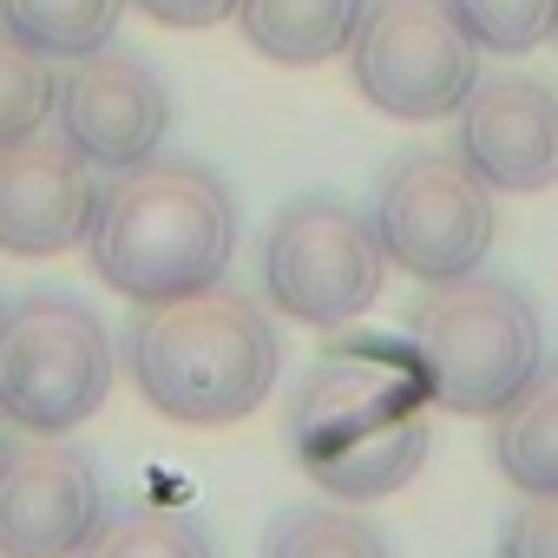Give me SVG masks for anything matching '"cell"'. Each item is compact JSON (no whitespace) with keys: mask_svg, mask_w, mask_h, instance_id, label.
I'll list each match as a JSON object with an SVG mask.
<instances>
[{"mask_svg":"<svg viewBox=\"0 0 558 558\" xmlns=\"http://www.w3.org/2000/svg\"><path fill=\"white\" fill-rule=\"evenodd\" d=\"M388 269L414 276V283H453L473 276L499 236L493 191L466 171V158L447 151H408L381 171L375 210H368Z\"/></svg>","mask_w":558,"mask_h":558,"instance_id":"obj_7","label":"cell"},{"mask_svg":"<svg viewBox=\"0 0 558 558\" xmlns=\"http://www.w3.org/2000/svg\"><path fill=\"white\" fill-rule=\"evenodd\" d=\"M112 395V336L73 296H27L0 316V421L21 434H73Z\"/></svg>","mask_w":558,"mask_h":558,"instance_id":"obj_4","label":"cell"},{"mask_svg":"<svg viewBox=\"0 0 558 558\" xmlns=\"http://www.w3.org/2000/svg\"><path fill=\"white\" fill-rule=\"evenodd\" d=\"M460 119V158L486 191H545L558 184V93L545 80L506 73L466 93Z\"/></svg>","mask_w":558,"mask_h":558,"instance_id":"obj_12","label":"cell"},{"mask_svg":"<svg viewBox=\"0 0 558 558\" xmlns=\"http://www.w3.org/2000/svg\"><path fill=\"white\" fill-rule=\"evenodd\" d=\"M106 184L99 165L80 158L60 132H34L0 145V250L8 256H60L93 230Z\"/></svg>","mask_w":558,"mask_h":558,"instance_id":"obj_11","label":"cell"},{"mask_svg":"<svg viewBox=\"0 0 558 558\" xmlns=\"http://www.w3.org/2000/svg\"><path fill=\"white\" fill-rule=\"evenodd\" d=\"M0 453H8V421H0Z\"/></svg>","mask_w":558,"mask_h":558,"instance_id":"obj_23","label":"cell"},{"mask_svg":"<svg viewBox=\"0 0 558 558\" xmlns=\"http://www.w3.org/2000/svg\"><path fill=\"white\" fill-rule=\"evenodd\" d=\"M230 250H236V197L197 158H145L119 171L86 230L93 276L106 290L132 296L138 310L223 283Z\"/></svg>","mask_w":558,"mask_h":558,"instance_id":"obj_1","label":"cell"},{"mask_svg":"<svg viewBox=\"0 0 558 558\" xmlns=\"http://www.w3.org/2000/svg\"><path fill=\"white\" fill-rule=\"evenodd\" d=\"M551 34H558V27H551Z\"/></svg>","mask_w":558,"mask_h":558,"instance_id":"obj_24","label":"cell"},{"mask_svg":"<svg viewBox=\"0 0 558 558\" xmlns=\"http://www.w3.org/2000/svg\"><path fill=\"white\" fill-rule=\"evenodd\" d=\"M401 336L427 375V401H440L447 414H499L545 368V329L532 296L480 269L427 283Z\"/></svg>","mask_w":558,"mask_h":558,"instance_id":"obj_3","label":"cell"},{"mask_svg":"<svg viewBox=\"0 0 558 558\" xmlns=\"http://www.w3.org/2000/svg\"><path fill=\"white\" fill-rule=\"evenodd\" d=\"M427 453H434V427H427V414L414 408V414H401V421H388V427H375V434H362V440H349V447L310 460L303 473H310L329 499L368 506V499L401 493V486L427 466Z\"/></svg>","mask_w":558,"mask_h":558,"instance_id":"obj_14","label":"cell"},{"mask_svg":"<svg viewBox=\"0 0 558 558\" xmlns=\"http://www.w3.org/2000/svg\"><path fill=\"white\" fill-rule=\"evenodd\" d=\"M53 132L93 158L99 171H132L145 158H158L165 132H171V93L165 80L125 53V47H93L80 60H66L60 93H53Z\"/></svg>","mask_w":558,"mask_h":558,"instance_id":"obj_9","label":"cell"},{"mask_svg":"<svg viewBox=\"0 0 558 558\" xmlns=\"http://www.w3.org/2000/svg\"><path fill=\"white\" fill-rule=\"evenodd\" d=\"M493 466L506 473V486L519 493H558V368L493 414Z\"/></svg>","mask_w":558,"mask_h":558,"instance_id":"obj_15","label":"cell"},{"mask_svg":"<svg viewBox=\"0 0 558 558\" xmlns=\"http://www.w3.org/2000/svg\"><path fill=\"white\" fill-rule=\"evenodd\" d=\"M349 80L375 112L427 125L466 106L480 86V47L447 0H375L349 40Z\"/></svg>","mask_w":558,"mask_h":558,"instance_id":"obj_6","label":"cell"},{"mask_svg":"<svg viewBox=\"0 0 558 558\" xmlns=\"http://www.w3.org/2000/svg\"><path fill=\"white\" fill-rule=\"evenodd\" d=\"M447 8L466 27V40L480 53H499V60H519V53L545 47L551 27H558V0H447Z\"/></svg>","mask_w":558,"mask_h":558,"instance_id":"obj_20","label":"cell"},{"mask_svg":"<svg viewBox=\"0 0 558 558\" xmlns=\"http://www.w3.org/2000/svg\"><path fill=\"white\" fill-rule=\"evenodd\" d=\"M106 519L99 460L60 440L0 453V558H73Z\"/></svg>","mask_w":558,"mask_h":558,"instance_id":"obj_10","label":"cell"},{"mask_svg":"<svg viewBox=\"0 0 558 558\" xmlns=\"http://www.w3.org/2000/svg\"><path fill=\"white\" fill-rule=\"evenodd\" d=\"M263 558H395L388 538L342 506H296L269 525Z\"/></svg>","mask_w":558,"mask_h":558,"instance_id":"obj_18","label":"cell"},{"mask_svg":"<svg viewBox=\"0 0 558 558\" xmlns=\"http://www.w3.org/2000/svg\"><path fill=\"white\" fill-rule=\"evenodd\" d=\"M427 401V375L408 349V336H355V342H336L296 388L290 401V447H296V466L414 414Z\"/></svg>","mask_w":558,"mask_h":558,"instance_id":"obj_8","label":"cell"},{"mask_svg":"<svg viewBox=\"0 0 558 558\" xmlns=\"http://www.w3.org/2000/svg\"><path fill=\"white\" fill-rule=\"evenodd\" d=\"M73 558H217V551H210L204 525H191L184 512L132 506V512H106Z\"/></svg>","mask_w":558,"mask_h":558,"instance_id":"obj_17","label":"cell"},{"mask_svg":"<svg viewBox=\"0 0 558 558\" xmlns=\"http://www.w3.org/2000/svg\"><path fill=\"white\" fill-rule=\"evenodd\" d=\"M119 21L125 0H0V27L47 60H80L93 47H112Z\"/></svg>","mask_w":558,"mask_h":558,"instance_id":"obj_16","label":"cell"},{"mask_svg":"<svg viewBox=\"0 0 558 558\" xmlns=\"http://www.w3.org/2000/svg\"><path fill=\"white\" fill-rule=\"evenodd\" d=\"M125 362L145 408H158L165 421L230 427L269 401L283 342L256 310V296L210 283L171 303H145V316L125 336Z\"/></svg>","mask_w":558,"mask_h":558,"instance_id":"obj_2","label":"cell"},{"mask_svg":"<svg viewBox=\"0 0 558 558\" xmlns=\"http://www.w3.org/2000/svg\"><path fill=\"white\" fill-rule=\"evenodd\" d=\"M368 0H236V27L269 66H323L349 53Z\"/></svg>","mask_w":558,"mask_h":558,"instance_id":"obj_13","label":"cell"},{"mask_svg":"<svg viewBox=\"0 0 558 558\" xmlns=\"http://www.w3.org/2000/svg\"><path fill=\"white\" fill-rule=\"evenodd\" d=\"M53 93H60L53 60L34 53L27 40H14L8 27H0V145L47 132V119H53Z\"/></svg>","mask_w":558,"mask_h":558,"instance_id":"obj_19","label":"cell"},{"mask_svg":"<svg viewBox=\"0 0 558 558\" xmlns=\"http://www.w3.org/2000/svg\"><path fill=\"white\" fill-rule=\"evenodd\" d=\"M256 276H263V303L276 316L310 323V329H349L355 316L375 310L388 283V250L362 210L336 197H296L276 210L256 250Z\"/></svg>","mask_w":558,"mask_h":558,"instance_id":"obj_5","label":"cell"},{"mask_svg":"<svg viewBox=\"0 0 558 558\" xmlns=\"http://www.w3.org/2000/svg\"><path fill=\"white\" fill-rule=\"evenodd\" d=\"M138 14H151L158 27H217L236 14V0H132Z\"/></svg>","mask_w":558,"mask_h":558,"instance_id":"obj_22","label":"cell"},{"mask_svg":"<svg viewBox=\"0 0 558 558\" xmlns=\"http://www.w3.org/2000/svg\"><path fill=\"white\" fill-rule=\"evenodd\" d=\"M499 558H558V493H525L499 525Z\"/></svg>","mask_w":558,"mask_h":558,"instance_id":"obj_21","label":"cell"}]
</instances>
